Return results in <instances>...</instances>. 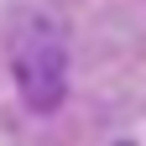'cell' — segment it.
Segmentation results:
<instances>
[{
    "mask_svg": "<svg viewBox=\"0 0 146 146\" xmlns=\"http://www.w3.org/2000/svg\"><path fill=\"white\" fill-rule=\"evenodd\" d=\"M110 146H136V141H110Z\"/></svg>",
    "mask_w": 146,
    "mask_h": 146,
    "instance_id": "obj_2",
    "label": "cell"
},
{
    "mask_svg": "<svg viewBox=\"0 0 146 146\" xmlns=\"http://www.w3.org/2000/svg\"><path fill=\"white\" fill-rule=\"evenodd\" d=\"M11 78L36 115L63 104V94H68V42H63V26L52 16H42V11L16 16V26H11Z\"/></svg>",
    "mask_w": 146,
    "mask_h": 146,
    "instance_id": "obj_1",
    "label": "cell"
}]
</instances>
